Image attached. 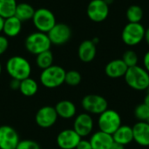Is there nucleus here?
Returning a JSON list of instances; mask_svg holds the SVG:
<instances>
[{"mask_svg": "<svg viewBox=\"0 0 149 149\" xmlns=\"http://www.w3.org/2000/svg\"><path fill=\"white\" fill-rule=\"evenodd\" d=\"M143 67L149 73V50L144 54V57H143Z\"/></svg>", "mask_w": 149, "mask_h": 149, "instance_id": "473e14b6", "label": "nucleus"}, {"mask_svg": "<svg viewBox=\"0 0 149 149\" xmlns=\"http://www.w3.org/2000/svg\"><path fill=\"white\" fill-rule=\"evenodd\" d=\"M18 90L21 93V94H23L24 96L32 97L38 93V85L35 79L29 77V78L20 81V86H19Z\"/></svg>", "mask_w": 149, "mask_h": 149, "instance_id": "5701e85b", "label": "nucleus"}, {"mask_svg": "<svg viewBox=\"0 0 149 149\" xmlns=\"http://www.w3.org/2000/svg\"><path fill=\"white\" fill-rule=\"evenodd\" d=\"M82 138L73 129H64L57 136L56 142L60 149H75Z\"/></svg>", "mask_w": 149, "mask_h": 149, "instance_id": "4468645a", "label": "nucleus"}, {"mask_svg": "<svg viewBox=\"0 0 149 149\" xmlns=\"http://www.w3.org/2000/svg\"><path fill=\"white\" fill-rule=\"evenodd\" d=\"M35 9L28 3H20L17 4L15 10V17H17L22 23L31 20L35 13Z\"/></svg>", "mask_w": 149, "mask_h": 149, "instance_id": "4be33fe9", "label": "nucleus"}, {"mask_svg": "<svg viewBox=\"0 0 149 149\" xmlns=\"http://www.w3.org/2000/svg\"><path fill=\"white\" fill-rule=\"evenodd\" d=\"M16 149H41L39 144L32 140L19 141Z\"/></svg>", "mask_w": 149, "mask_h": 149, "instance_id": "c756f323", "label": "nucleus"}, {"mask_svg": "<svg viewBox=\"0 0 149 149\" xmlns=\"http://www.w3.org/2000/svg\"><path fill=\"white\" fill-rule=\"evenodd\" d=\"M31 20L36 29L38 31L45 33H47L57 24L55 15L46 8H39L36 10Z\"/></svg>", "mask_w": 149, "mask_h": 149, "instance_id": "0eeeda50", "label": "nucleus"}, {"mask_svg": "<svg viewBox=\"0 0 149 149\" xmlns=\"http://www.w3.org/2000/svg\"><path fill=\"white\" fill-rule=\"evenodd\" d=\"M145 105H147L148 107H149V93H148V94L146 95V97H145V99H144V102H143Z\"/></svg>", "mask_w": 149, "mask_h": 149, "instance_id": "4c0bfd02", "label": "nucleus"}, {"mask_svg": "<svg viewBox=\"0 0 149 149\" xmlns=\"http://www.w3.org/2000/svg\"><path fill=\"white\" fill-rule=\"evenodd\" d=\"M19 135L12 127H0V149H16L19 142Z\"/></svg>", "mask_w": 149, "mask_h": 149, "instance_id": "ddd939ff", "label": "nucleus"}, {"mask_svg": "<svg viewBox=\"0 0 149 149\" xmlns=\"http://www.w3.org/2000/svg\"><path fill=\"white\" fill-rule=\"evenodd\" d=\"M134 141L140 146L149 147V123L138 121L133 127Z\"/></svg>", "mask_w": 149, "mask_h": 149, "instance_id": "2eb2a0df", "label": "nucleus"}, {"mask_svg": "<svg viewBox=\"0 0 149 149\" xmlns=\"http://www.w3.org/2000/svg\"><path fill=\"white\" fill-rule=\"evenodd\" d=\"M128 67L121 58L113 59L105 67V73L111 79H120L125 76Z\"/></svg>", "mask_w": 149, "mask_h": 149, "instance_id": "dca6fc26", "label": "nucleus"}, {"mask_svg": "<svg viewBox=\"0 0 149 149\" xmlns=\"http://www.w3.org/2000/svg\"><path fill=\"white\" fill-rule=\"evenodd\" d=\"M114 142L120 143L123 146L130 144L134 141L133 127L127 125H121L113 134Z\"/></svg>", "mask_w": 149, "mask_h": 149, "instance_id": "412c9836", "label": "nucleus"}, {"mask_svg": "<svg viewBox=\"0 0 149 149\" xmlns=\"http://www.w3.org/2000/svg\"><path fill=\"white\" fill-rule=\"evenodd\" d=\"M75 149H93L92 148V146H91V143L89 141L87 140H84V139H81L80 141L79 142L78 146L76 147Z\"/></svg>", "mask_w": 149, "mask_h": 149, "instance_id": "2f4dec72", "label": "nucleus"}, {"mask_svg": "<svg viewBox=\"0 0 149 149\" xmlns=\"http://www.w3.org/2000/svg\"><path fill=\"white\" fill-rule=\"evenodd\" d=\"M144 40L147 43V45L149 46V27L146 29L145 31V37H144Z\"/></svg>", "mask_w": 149, "mask_h": 149, "instance_id": "c9c22d12", "label": "nucleus"}, {"mask_svg": "<svg viewBox=\"0 0 149 149\" xmlns=\"http://www.w3.org/2000/svg\"><path fill=\"white\" fill-rule=\"evenodd\" d=\"M58 114L52 106H45L40 107L35 114V122L41 128H50L58 120Z\"/></svg>", "mask_w": 149, "mask_h": 149, "instance_id": "9b49d317", "label": "nucleus"}, {"mask_svg": "<svg viewBox=\"0 0 149 149\" xmlns=\"http://www.w3.org/2000/svg\"><path fill=\"white\" fill-rule=\"evenodd\" d=\"M47 35L52 45H62L70 40L72 37V30L66 24L57 23L47 32Z\"/></svg>", "mask_w": 149, "mask_h": 149, "instance_id": "9d476101", "label": "nucleus"}, {"mask_svg": "<svg viewBox=\"0 0 149 149\" xmlns=\"http://www.w3.org/2000/svg\"><path fill=\"white\" fill-rule=\"evenodd\" d=\"M143 9L136 4L129 6L126 12V17L128 20V23H141L143 18Z\"/></svg>", "mask_w": 149, "mask_h": 149, "instance_id": "b1692460", "label": "nucleus"}, {"mask_svg": "<svg viewBox=\"0 0 149 149\" xmlns=\"http://www.w3.org/2000/svg\"><path fill=\"white\" fill-rule=\"evenodd\" d=\"M124 79L127 85L136 91H145L149 86V73L144 67L138 65L129 67Z\"/></svg>", "mask_w": 149, "mask_h": 149, "instance_id": "f03ea898", "label": "nucleus"}, {"mask_svg": "<svg viewBox=\"0 0 149 149\" xmlns=\"http://www.w3.org/2000/svg\"><path fill=\"white\" fill-rule=\"evenodd\" d=\"M104 1H105L108 5H110V4H112V3H113V1H114V0H104Z\"/></svg>", "mask_w": 149, "mask_h": 149, "instance_id": "58836bf2", "label": "nucleus"}, {"mask_svg": "<svg viewBox=\"0 0 149 149\" xmlns=\"http://www.w3.org/2000/svg\"><path fill=\"white\" fill-rule=\"evenodd\" d=\"M147 122H148V123H149V119H148V121H147Z\"/></svg>", "mask_w": 149, "mask_h": 149, "instance_id": "79ce46f5", "label": "nucleus"}, {"mask_svg": "<svg viewBox=\"0 0 149 149\" xmlns=\"http://www.w3.org/2000/svg\"><path fill=\"white\" fill-rule=\"evenodd\" d=\"M1 72H2V65H1V62H0V75H1Z\"/></svg>", "mask_w": 149, "mask_h": 149, "instance_id": "ea45409f", "label": "nucleus"}, {"mask_svg": "<svg viewBox=\"0 0 149 149\" xmlns=\"http://www.w3.org/2000/svg\"><path fill=\"white\" fill-rule=\"evenodd\" d=\"M25 49L33 55H38L43 52L50 50L52 43L47 33L35 31L29 34L24 40Z\"/></svg>", "mask_w": 149, "mask_h": 149, "instance_id": "20e7f679", "label": "nucleus"}, {"mask_svg": "<svg viewBox=\"0 0 149 149\" xmlns=\"http://www.w3.org/2000/svg\"><path fill=\"white\" fill-rule=\"evenodd\" d=\"M121 59L124 61V63L129 68V67H133V66H135L138 65L139 57H138V54L134 51L127 50L123 53Z\"/></svg>", "mask_w": 149, "mask_h": 149, "instance_id": "cd10ccee", "label": "nucleus"}, {"mask_svg": "<svg viewBox=\"0 0 149 149\" xmlns=\"http://www.w3.org/2000/svg\"><path fill=\"white\" fill-rule=\"evenodd\" d=\"M81 106L86 113L100 115L108 108V102L101 95L87 94L82 99Z\"/></svg>", "mask_w": 149, "mask_h": 149, "instance_id": "6e6552de", "label": "nucleus"}, {"mask_svg": "<svg viewBox=\"0 0 149 149\" xmlns=\"http://www.w3.org/2000/svg\"><path fill=\"white\" fill-rule=\"evenodd\" d=\"M111 149H125V146H123V145H121L120 143H117V142H114L113 141Z\"/></svg>", "mask_w": 149, "mask_h": 149, "instance_id": "f704fd0d", "label": "nucleus"}, {"mask_svg": "<svg viewBox=\"0 0 149 149\" xmlns=\"http://www.w3.org/2000/svg\"><path fill=\"white\" fill-rule=\"evenodd\" d=\"M122 125V120L118 112L113 109H107L99 115L98 127L100 131L113 134V133Z\"/></svg>", "mask_w": 149, "mask_h": 149, "instance_id": "39448f33", "label": "nucleus"}, {"mask_svg": "<svg viewBox=\"0 0 149 149\" xmlns=\"http://www.w3.org/2000/svg\"><path fill=\"white\" fill-rule=\"evenodd\" d=\"M86 14L93 22H103L109 15V5L104 0H92L87 5Z\"/></svg>", "mask_w": 149, "mask_h": 149, "instance_id": "1a4fd4ad", "label": "nucleus"}, {"mask_svg": "<svg viewBox=\"0 0 149 149\" xmlns=\"http://www.w3.org/2000/svg\"><path fill=\"white\" fill-rule=\"evenodd\" d=\"M19 86H20V81L17 79H11L10 82V86L12 90H18L19 89Z\"/></svg>", "mask_w": 149, "mask_h": 149, "instance_id": "72a5a7b5", "label": "nucleus"}, {"mask_svg": "<svg viewBox=\"0 0 149 149\" xmlns=\"http://www.w3.org/2000/svg\"><path fill=\"white\" fill-rule=\"evenodd\" d=\"M89 141L93 149H111L113 139L112 134L99 130L92 134Z\"/></svg>", "mask_w": 149, "mask_h": 149, "instance_id": "f3484780", "label": "nucleus"}, {"mask_svg": "<svg viewBox=\"0 0 149 149\" xmlns=\"http://www.w3.org/2000/svg\"><path fill=\"white\" fill-rule=\"evenodd\" d=\"M134 116L139 121H148L149 119V107L141 103L134 109Z\"/></svg>", "mask_w": 149, "mask_h": 149, "instance_id": "c85d7f7f", "label": "nucleus"}, {"mask_svg": "<svg viewBox=\"0 0 149 149\" xmlns=\"http://www.w3.org/2000/svg\"><path fill=\"white\" fill-rule=\"evenodd\" d=\"M9 47L8 38L4 35H0V56L3 55Z\"/></svg>", "mask_w": 149, "mask_h": 149, "instance_id": "7c9ffc66", "label": "nucleus"}, {"mask_svg": "<svg viewBox=\"0 0 149 149\" xmlns=\"http://www.w3.org/2000/svg\"><path fill=\"white\" fill-rule=\"evenodd\" d=\"M36 64L38 68L41 70H45L53 65V54L52 52L48 50L43 52L37 55L36 57Z\"/></svg>", "mask_w": 149, "mask_h": 149, "instance_id": "393cba45", "label": "nucleus"}, {"mask_svg": "<svg viewBox=\"0 0 149 149\" xmlns=\"http://www.w3.org/2000/svg\"><path fill=\"white\" fill-rule=\"evenodd\" d=\"M65 72L66 71L60 65H52V66L42 70L39 76L40 83L48 89L59 87L65 83Z\"/></svg>", "mask_w": 149, "mask_h": 149, "instance_id": "7ed1b4c3", "label": "nucleus"}, {"mask_svg": "<svg viewBox=\"0 0 149 149\" xmlns=\"http://www.w3.org/2000/svg\"><path fill=\"white\" fill-rule=\"evenodd\" d=\"M54 108L57 112L58 116L64 120H70L75 117L77 113V107L75 104L68 100L58 101Z\"/></svg>", "mask_w": 149, "mask_h": 149, "instance_id": "6ab92c4d", "label": "nucleus"}, {"mask_svg": "<svg viewBox=\"0 0 149 149\" xmlns=\"http://www.w3.org/2000/svg\"><path fill=\"white\" fill-rule=\"evenodd\" d=\"M93 127L94 122L91 114L87 113H82L75 116L72 129L81 138L90 135L93 130Z\"/></svg>", "mask_w": 149, "mask_h": 149, "instance_id": "f8f14e48", "label": "nucleus"}, {"mask_svg": "<svg viewBox=\"0 0 149 149\" xmlns=\"http://www.w3.org/2000/svg\"><path fill=\"white\" fill-rule=\"evenodd\" d=\"M81 79V74L76 70H71L65 72V83L70 86H77L80 84Z\"/></svg>", "mask_w": 149, "mask_h": 149, "instance_id": "bb28decb", "label": "nucleus"}, {"mask_svg": "<svg viewBox=\"0 0 149 149\" xmlns=\"http://www.w3.org/2000/svg\"><path fill=\"white\" fill-rule=\"evenodd\" d=\"M5 68L11 79L19 81L29 78L31 73V65L30 62L21 56L10 57L6 62Z\"/></svg>", "mask_w": 149, "mask_h": 149, "instance_id": "f257e3e1", "label": "nucleus"}, {"mask_svg": "<svg viewBox=\"0 0 149 149\" xmlns=\"http://www.w3.org/2000/svg\"><path fill=\"white\" fill-rule=\"evenodd\" d=\"M96 53V45L93 42V40H84L81 42L78 49V56L84 63L92 62L95 58Z\"/></svg>", "mask_w": 149, "mask_h": 149, "instance_id": "a211bd4d", "label": "nucleus"}, {"mask_svg": "<svg viewBox=\"0 0 149 149\" xmlns=\"http://www.w3.org/2000/svg\"><path fill=\"white\" fill-rule=\"evenodd\" d=\"M3 22H4V18L0 16V32L3 31Z\"/></svg>", "mask_w": 149, "mask_h": 149, "instance_id": "e433bc0d", "label": "nucleus"}, {"mask_svg": "<svg viewBox=\"0 0 149 149\" xmlns=\"http://www.w3.org/2000/svg\"><path fill=\"white\" fill-rule=\"evenodd\" d=\"M22 30V22L15 16L4 18L3 31L7 38H14L17 36Z\"/></svg>", "mask_w": 149, "mask_h": 149, "instance_id": "aec40b11", "label": "nucleus"}, {"mask_svg": "<svg viewBox=\"0 0 149 149\" xmlns=\"http://www.w3.org/2000/svg\"><path fill=\"white\" fill-rule=\"evenodd\" d=\"M145 27L141 23H128L121 32L123 43L128 46H135L144 40Z\"/></svg>", "mask_w": 149, "mask_h": 149, "instance_id": "423d86ee", "label": "nucleus"}, {"mask_svg": "<svg viewBox=\"0 0 149 149\" xmlns=\"http://www.w3.org/2000/svg\"><path fill=\"white\" fill-rule=\"evenodd\" d=\"M17 4L16 0H0V16L3 18L14 16Z\"/></svg>", "mask_w": 149, "mask_h": 149, "instance_id": "a878e982", "label": "nucleus"}, {"mask_svg": "<svg viewBox=\"0 0 149 149\" xmlns=\"http://www.w3.org/2000/svg\"><path fill=\"white\" fill-rule=\"evenodd\" d=\"M44 149H51V148H44Z\"/></svg>", "mask_w": 149, "mask_h": 149, "instance_id": "37998d69", "label": "nucleus"}, {"mask_svg": "<svg viewBox=\"0 0 149 149\" xmlns=\"http://www.w3.org/2000/svg\"><path fill=\"white\" fill-rule=\"evenodd\" d=\"M147 91H148V93H149V86H148V89H147Z\"/></svg>", "mask_w": 149, "mask_h": 149, "instance_id": "a19ab883", "label": "nucleus"}]
</instances>
